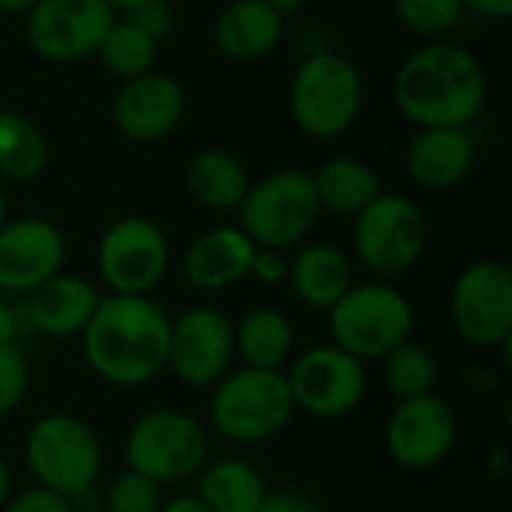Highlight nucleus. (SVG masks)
Returning a JSON list of instances; mask_svg holds the SVG:
<instances>
[{"mask_svg": "<svg viewBox=\"0 0 512 512\" xmlns=\"http://www.w3.org/2000/svg\"><path fill=\"white\" fill-rule=\"evenodd\" d=\"M9 495H12V474H9V465L0 459V510L9 501Z\"/></svg>", "mask_w": 512, "mask_h": 512, "instance_id": "41", "label": "nucleus"}, {"mask_svg": "<svg viewBox=\"0 0 512 512\" xmlns=\"http://www.w3.org/2000/svg\"><path fill=\"white\" fill-rule=\"evenodd\" d=\"M105 3H108V6H111V9H114L117 15H120V12L126 15V12H132L135 6H141L144 0H105Z\"/></svg>", "mask_w": 512, "mask_h": 512, "instance_id": "43", "label": "nucleus"}, {"mask_svg": "<svg viewBox=\"0 0 512 512\" xmlns=\"http://www.w3.org/2000/svg\"><path fill=\"white\" fill-rule=\"evenodd\" d=\"M393 9L402 27L417 36H444L465 15L462 0H393Z\"/></svg>", "mask_w": 512, "mask_h": 512, "instance_id": "30", "label": "nucleus"}, {"mask_svg": "<svg viewBox=\"0 0 512 512\" xmlns=\"http://www.w3.org/2000/svg\"><path fill=\"white\" fill-rule=\"evenodd\" d=\"M159 512H210V510L201 504V498H198V495H183V498H174V501L162 504Z\"/></svg>", "mask_w": 512, "mask_h": 512, "instance_id": "39", "label": "nucleus"}, {"mask_svg": "<svg viewBox=\"0 0 512 512\" xmlns=\"http://www.w3.org/2000/svg\"><path fill=\"white\" fill-rule=\"evenodd\" d=\"M171 315L153 297H99L81 348L90 372L111 387H141L168 369Z\"/></svg>", "mask_w": 512, "mask_h": 512, "instance_id": "1", "label": "nucleus"}, {"mask_svg": "<svg viewBox=\"0 0 512 512\" xmlns=\"http://www.w3.org/2000/svg\"><path fill=\"white\" fill-rule=\"evenodd\" d=\"M210 462V438L204 426L177 408L141 414L126 435V465L156 486L186 483Z\"/></svg>", "mask_w": 512, "mask_h": 512, "instance_id": "8", "label": "nucleus"}, {"mask_svg": "<svg viewBox=\"0 0 512 512\" xmlns=\"http://www.w3.org/2000/svg\"><path fill=\"white\" fill-rule=\"evenodd\" d=\"M63 231L42 216L6 219L0 228V291L27 297L33 288L63 273Z\"/></svg>", "mask_w": 512, "mask_h": 512, "instance_id": "16", "label": "nucleus"}, {"mask_svg": "<svg viewBox=\"0 0 512 512\" xmlns=\"http://www.w3.org/2000/svg\"><path fill=\"white\" fill-rule=\"evenodd\" d=\"M312 186H315L321 210L336 213V216H357L384 192L378 171L357 156L327 159L312 174Z\"/></svg>", "mask_w": 512, "mask_h": 512, "instance_id": "24", "label": "nucleus"}, {"mask_svg": "<svg viewBox=\"0 0 512 512\" xmlns=\"http://www.w3.org/2000/svg\"><path fill=\"white\" fill-rule=\"evenodd\" d=\"M171 246L165 231L147 216H123L105 228L96 246V270L111 294L150 297L165 279Z\"/></svg>", "mask_w": 512, "mask_h": 512, "instance_id": "10", "label": "nucleus"}, {"mask_svg": "<svg viewBox=\"0 0 512 512\" xmlns=\"http://www.w3.org/2000/svg\"><path fill=\"white\" fill-rule=\"evenodd\" d=\"M321 204L309 171L282 168L255 183L237 207V228L258 249H291L300 246L321 219Z\"/></svg>", "mask_w": 512, "mask_h": 512, "instance_id": "6", "label": "nucleus"}, {"mask_svg": "<svg viewBox=\"0 0 512 512\" xmlns=\"http://www.w3.org/2000/svg\"><path fill=\"white\" fill-rule=\"evenodd\" d=\"M102 507H105V512H159L162 492L153 480L126 468L123 474H117L108 483Z\"/></svg>", "mask_w": 512, "mask_h": 512, "instance_id": "31", "label": "nucleus"}, {"mask_svg": "<svg viewBox=\"0 0 512 512\" xmlns=\"http://www.w3.org/2000/svg\"><path fill=\"white\" fill-rule=\"evenodd\" d=\"M30 387V366L18 345L0 348V417L15 411Z\"/></svg>", "mask_w": 512, "mask_h": 512, "instance_id": "32", "label": "nucleus"}, {"mask_svg": "<svg viewBox=\"0 0 512 512\" xmlns=\"http://www.w3.org/2000/svg\"><path fill=\"white\" fill-rule=\"evenodd\" d=\"M24 462L36 486L69 501L84 498L102 474V444L75 414H45L24 438Z\"/></svg>", "mask_w": 512, "mask_h": 512, "instance_id": "5", "label": "nucleus"}, {"mask_svg": "<svg viewBox=\"0 0 512 512\" xmlns=\"http://www.w3.org/2000/svg\"><path fill=\"white\" fill-rule=\"evenodd\" d=\"M288 273H291V258L282 249H255L249 276H255L264 285H282L288 282Z\"/></svg>", "mask_w": 512, "mask_h": 512, "instance_id": "35", "label": "nucleus"}, {"mask_svg": "<svg viewBox=\"0 0 512 512\" xmlns=\"http://www.w3.org/2000/svg\"><path fill=\"white\" fill-rule=\"evenodd\" d=\"M327 315L333 345L357 360H384L414 333L411 300L387 282L351 285Z\"/></svg>", "mask_w": 512, "mask_h": 512, "instance_id": "7", "label": "nucleus"}, {"mask_svg": "<svg viewBox=\"0 0 512 512\" xmlns=\"http://www.w3.org/2000/svg\"><path fill=\"white\" fill-rule=\"evenodd\" d=\"M198 498L210 512H258L267 483L246 459H216L201 468Z\"/></svg>", "mask_w": 512, "mask_h": 512, "instance_id": "26", "label": "nucleus"}, {"mask_svg": "<svg viewBox=\"0 0 512 512\" xmlns=\"http://www.w3.org/2000/svg\"><path fill=\"white\" fill-rule=\"evenodd\" d=\"M477 162V144L471 129L462 126H423L405 150V168L423 189L459 186Z\"/></svg>", "mask_w": 512, "mask_h": 512, "instance_id": "18", "label": "nucleus"}, {"mask_svg": "<svg viewBox=\"0 0 512 512\" xmlns=\"http://www.w3.org/2000/svg\"><path fill=\"white\" fill-rule=\"evenodd\" d=\"M297 408L282 369H231L210 396V420L219 435L237 444L276 438Z\"/></svg>", "mask_w": 512, "mask_h": 512, "instance_id": "4", "label": "nucleus"}, {"mask_svg": "<svg viewBox=\"0 0 512 512\" xmlns=\"http://www.w3.org/2000/svg\"><path fill=\"white\" fill-rule=\"evenodd\" d=\"M429 240V225L417 201L399 192H381L366 210L354 216L357 261L375 276L408 273Z\"/></svg>", "mask_w": 512, "mask_h": 512, "instance_id": "9", "label": "nucleus"}, {"mask_svg": "<svg viewBox=\"0 0 512 512\" xmlns=\"http://www.w3.org/2000/svg\"><path fill=\"white\" fill-rule=\"evenodd\" d=\"M285 378L291 387L294 408L321 420L351 414L366 396L363 360L351 357L333 342L303 351L285 372Z\"/></svg>", "mask_w": 512, "mask_h": 512, "instance_id": "13", "label": "nucleus"}, {"mask_svg": "<svg viewBox=\"0 0 512 512\" xmlns=\"http://www.w3.org/2000/svg\"><path fill=\"white\" fill-rule=\"evenodd\" d=\"M234 324L213 306H192L171 318L168 369L186 387L219 384L234 363Z\"/></svg>", "mask_w": 512, "mask_h": 512, "instance_id": "14", "label": "nucleus"}, {"mask_svg": "<svg viewBox=\"0 0 512 512\" xmlns=\"http://www.w3.org/2000/svg\"><path fill=\"white\" fill-rule=\"evenodd\" d=\"M6 219H9V201H6V192L0 189V228H3Z\"/></svg>", "mask_w": 512, "mask_h": 512, "instance_id": "44", "label": "nucleus"}, {"mask_svg": "<svg viewBox=\"0 0 512 512\" xmlns=\"http://www.w3.org/2000/svg\"><path fill=\"white\" fill-rule=\"evenodd\" d=\"M462 6L495 21H504L512 15V0H462Z\"/></svg>", "mask_w": 512, "mask_h": 512, "instance_id": "37", "label": "nucleus"}, {"mask_svg": "<svg viewBox=\"0 0 512 512\" xmlns=\"http://www.w3.org/2000/svg\"><path fill=\"white\" fill-rule=\"evenodd\" d=\"M99 306V291L69 273H57L27 294V318L36 333L48 339L81 336Z\"/></svg>", "mask_w": 512, "mask_h": 512, "instance_id": "20", "label": "nucleus"}, {"mask_svg": "<svg viewBox=\"0 0 512 512\" xmlns=\"http://www.w3.org/2000/svg\"><path fill=\"white\" fill-rule=\"evenodd\" d=\"M456 333L477 348H507L512 339V273L501 261L468 264L450 294Z\"/></svg>", "mask_w": 512, "mask_h": 512, "instance_id": "11", "label": "nucleus"}, {"mask_svg": "<svg viewBox=\"0 0 512 512\" xmlns=\"http://www.w3.org/2000/svg\"><path fill=\"white\" fill-rule=\"evenodd\" d=\"M129 21H135L141 30H147L156 42H162L171 27H174V18H171V9L165 0H144L141 6H135L132 12H126Z\"/></svg>", "mask_w": 512, "mask_h": 512, "instance_id": "34", "label": "nucleus"}, {"mask_svg": "<svg viewBox=\"0 0 512 512\" xmlns=\"http://www.w3.org/2000/svg\"><path fill=\"white\" fill-rule=\"evenodd\" d=\"M459 423L447 399L438 393L405 399L387 423V450L405 471H432L456 447Z\"/></svg>", "mask_w": 512, "mask_h": 512, "instance_id": "15", "label": "nucleus"}, {"mask_svg": "<svg viewBox=\"0 0 512 512\" xmlns=\"http://www.w3.org/2000/svg\"><path fill=\"white\" fill-rule=\"evenodd\" d=\"M114 21L117 12L105 0H39L24 15V39L48 63H75L96 57Z\"/></svg>", "mask_w": 512, "mask_h": 512, "instance_id": "12", "label": "nucleus"}, {"mask_svg": "<svg viewBox=\"0 0 512 512\" xmlns=\"http://www.w3.org/2000/svg\"><path fill=\"white\" fill-rule=\"evenodd\" d=\"M288 111L309 138L330 141L345 135L363 111L360 69L336 51L309 54L291 78Z\"/></svg>", "mask_w": 512, "mask_h": 512, "instance_id": "3", "label": "nucleus"}, {"mask_svg": "<svg viewBox=\"0 0 512 512\" xmlns=\"http://www.w3.org/2000/svg\"><path fill=\"white\" fill-rule=\"evenodd\" d=\"M39 0H0V12L3 15H27Z\"/></svg>", "mask_w": 512, "mask_h": 512, "instance_id": "40", "label": "nucleus"}, {"mask_svg": "<svg viewBox=\"0 0 512 512\" xmlns=\"http://www.w3.org/2000/svg\"><path fill=\"white\" fill-rule=\"evenodd\" d=\"M18 339V318L12 312V306L6 300H0V348L15 345Z\"/></svg>", "mask_w": 512, "mask_h": 512, "instance_id": "38", "label": "nucleus"}, {"mask_svg": "<svg viewBox=\"0 0 512 512\" xmlns=\"http://www.w3.org/2000/svg\"><path fill=\"white\" fill-rule=\"evenodd\" d=\"M258 512H321V507L297 489H279V492H267Z\"/></svg>", "mask_w": 512, "mask_h": 512, "instance_id": "36", "label": "nucleus"}, {"mask_svg": "<svg viewBox=\"0 0 512 512\" xmlns=\"http://www.w3.org/2000/svg\"><path fill=\"white\" fill-rule=\"evenodd\" d=\"M0 512H75L72 510V501L51 492V489H42V486H33V489H24L18 495H9V501L3 504Z\"/></svg>", "mask_w": 512, "mask_h": 512, "instance_id": "33", "label": "nucleus"}, {"mask_svg": "<svg viewBox=\"0 0 512 512\" xmlns=\"http://www.w3.org/2000/svg\"><path fill=\"white\" fill-rule=\"evenodd\" d=\"M183 114H186L183 84L159 69L123 81L111 105L114 129L135 144H156L168 138L180 126Z\"/></svg>", "mask_w": 512, "mask_h": 512, "instance_id": "17", "label": "nucleus"}, {"mask_svg": "<svg viewBox=\"0 0 512 512\" xmlns=\"http://www.w3.org/2000/svg\"><path fill=\"white\" fill-rule=\"evenodd\" d=\"M288 282L309 309L330 312L354 285V267L336 243H306L291 258Z\"/></svg>", "mask_w": 512, "mask_h": 512, "instance_id": "22", "label": "nucleus"}, {"mask_svg": "<svg viewBox=\"0 0 512 512\" xmlns=\"http://www.w3.org/2000/svg\"><path fill=\"white\" fill-rule=\"evenodd\" d=\"M255 243L237 225H219L195 237L183 255V276L198 291L231 288L252 273Z\"/></svg>", "mask_w": 512, "mask_h": 512, "instance_id": "19", "label": "nucleus"}, {"mask_svg": "<svg viewBox=\"0 0 512 512\" xmlns=\"http://www.w3.org/2000/svg\"><path fill=\"white\" fill-rule=\"evenodd\" d=\"M267 3H270V6H276L282 15H288V12H297V9H303L309 0H267Z\"/></svg>", "mask_w": 512, "mask_h": 512, "instance_id": "42", "label": "nucleus"}, {"mask_svg": "<svg viewBox=\"0 0 512 512\" xmlns=\"http://www.w3.org/2000/svg\"><path fill=\"white\" fill-rule=\"evenodd\" d=\"M285 15L267 0H231L213 21V45L231 60H261L282 42Z\"/></svg>", "mask_w": 512, "mask_h": 512, "instance_id": "21", "label": "nucleus"}, {"mask_svg": "<svg viewBox=\"0 0 512 512\" xmlns=\"http://www.w3.org/2000/svg\"><path fill=\"white\" fill-rule=\"evenodd\" d=\"M249 171L246 165L222 150V147H207L198 150L189 165H186V189L189 195L216 213H237V207L243 204L246 192H249Z\"/></svg>", "mask_w": 512, "mask_h": 512, "instance_id": "23", "label": "nucleus"}, {"mask_svg": "<svg viewBox=\"0 0 512 512\" xmlns=\"http://www.w3.org/2000/svg\"><path fill=\"white\" fill-rule=\"evenodd\" d=\"M51 159L45 132L21 111H0V177L9 183L36 180Z\"/></svg>", "mask_w": 512, "mask_h": 512, "instance_id": "27", "label": "nucleus"}, {"mask_svg": "<svg viewBox=\"0 0 512 512\" xmlns=\"http://www.w3.org/2000/svg\"><path fill=\"white\" fill-rule=\"evenodd\" d=\"M381 363H384V384L399 402L432 396L438 387V375H441L438 360L426 345H417L414 339L390 351Z\"/></svg>", "mask_w": 512, "mask_h": 512, "instance_id": "29", "label": "nucleus"}, {"mask_svg": "<svg viewBox=\"0 0 512 512\" xmlns=\"http://www.w3.org/2000/svg\"><path fill=\"white\" fill-rule=\"evenodd\" d=\"M96 57L108 75L129 81V78H138V75L156 69L159 42L147 30H141L135 21H129L126 15L123 18L117 15V21L108 27L105 39L96 48Z\"/></svg>", "mask_w": 512, "mask_h": 512, "instance_id": "28", "label": "nucleus"}, {"mask_svg": "<svg viewBox=\"0 0 512 512\" xmlns=\"http://www.w3.org/2000/svg\"><path fill=\"white\" fill-rule=\"evenodd\" d=\"M234 354L249 369H282L294 354V324L279 309H252L234 327Z\"/></svg>", "mask_w": 512, "mask_h": 512, "instance_id": "25", "label": "nucleus"}, {"mask_svg": "<svg viewBox=\"0 0 512 512\" xmlns=\"http://www.w3.org/2000/svg\"><path fill=\"white\" fill-rule=\"evenodd\" d=\"M489 78L474 51L456 42L417 48L396 72L393 99L399 114L423 126L468 129L486 108Z\"/></svg>", "mask_w": 512, "mask_h": 512, "instance_id": "2", "label": "nucleus"}]
</instances>
